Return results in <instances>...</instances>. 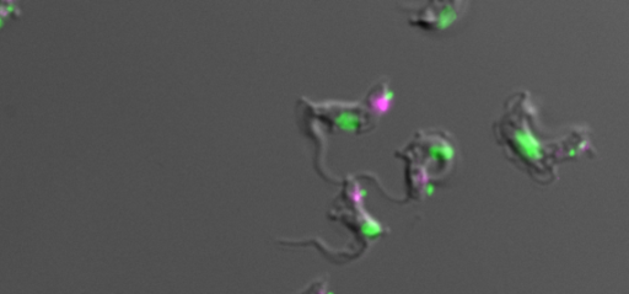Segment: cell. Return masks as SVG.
<instances>
[{"mask_svg":"<svg viewBox=\"0 0 629 294\" xmlns=\"http://www.w3.org/2000/svg\"><path fill=\"white\" fill-rule=\"evenodd\" d=\"M392 103H394V93L387 88L381 90L380 93L370 95V106L378 117L385 115L391 109Z\"/></svg>","mask_w":629,"mask_h":294,"instance_id":"cell-1","label":"cell"},{"mask_svg":"<svg viewBox=\"0 0 629 294\" xmlns=\"http://www.w3.org/2000/svg\"><path fill=\"white\" fill-rule=\"evenodd\" d=\"M333 121L336 122L337 128L346 132H357L360 128V117L354 114L353 111H338L337 114L333 116Z\"/></svg>","mask_w":629,"mask_h":294,"instance_id":"cell-2","label":"cell"}]
</instances>
